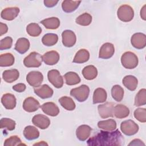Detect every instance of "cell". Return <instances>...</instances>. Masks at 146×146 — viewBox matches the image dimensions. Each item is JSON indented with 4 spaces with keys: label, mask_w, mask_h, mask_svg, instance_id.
<instances>
[{
    "label": "cell",
    "mask_w": 146,
    "mask_h": 146,
    "mask_svg": "<svg viewBox=\"0 0 146 146\" xmlns=\"http://www.w3.org/2000/svg\"><path fill=\"white\" fill-rule=\"evenodd\" d=\"M123 143V136L119 129L100 131L87 141V144L91 146H120Z\"/></svg>",
    "instance_id": "1"
},
{
    "label": "cell",
    "mask_w": 146,
    "mask_h": 146,
    "mask_svg": "<svg viewBox=\"0 0 146 146\" xmlns=\"http://www.w3.org/2000/svg\"><path fill=\"white\" fill-rule=\"evenodd\" d=\"M121 63L124 68L127 69H133L138 65L139 59L135 53L131 51H127L121 55Z\"/></svg>",
    "instance_id": "2"
},
{
    "label": "cell",
    "mask_w": 146,
    "mask_h": 146,
    "mask_svg": "<svg viewBox=\"0 0 146 146\" xmlns=\"http://www.w3.org/2000/svg\"><path fill=\"white\" fill-rule=\"evenodd\" d=\"M117 16L119 19L122 22H130L133 19L134 17L133 9L128 5H123L118 8Z\"/></svg>",
    "instance_id": "3"
},
{
    "label": "cell",
    "mask_w": 146,
    "mask_h": 146,
    "mask_svg": "<svg viewBox=\"0 0 146 146\" xmlns=\"http://www.w3.org/2000/svg\"><path fill=\"white\" fill-rule=\"evenodd\" d=\"M90 88L88 86L82 84L78 87L72 88L70 91V95L75 98L78 102L86 101L89 96Z\"/></svg>",
    "instance_id": "4"
},
{
    "label": "cell",
    "mask_w": 146,
    "mask_h": 146,
    "mask_svg": "<svg viewBox=\"0 0 146 146\" xmlns=\"http://www.w3.org/2000/svg\"><path fill=\"white\" fill-rule=\"evenodd\" d=\"M43 61L42 56L36 52H31L23 60V64L28 68L39 67L41 66Z\"/></svg>",
    "instance_id": "5"
},
{
    "label": "cell",
    "mask_w": 146,
    "mask_h": 146,
    "mask_svg": "<svg viewBox=\"0 0 146 146\" xmlns=\"http://www.w3.org/2000/svg\"><path fill=\"white\" fill-rule=\"evenodd\" d=\"M139 129V125L132 120H126L121 122L120 129L127 136H132L137 133Z\"/></svg>",
    "instance_id": "6"
},
{
    "label": "cell",
    "mask_w": 146,
    "mask_h": 146,
    "mask_svg": "<svg viewBox=\"0 0 146 146\" xmlns=\"http://www.w3.org/2000/svg\"><path fill=\"white\" fill-rule=\"evenodd\" d=\"M48 81L56 88H60L63 85V78L57 70H51L47 73Z\"/></svg>",
    "instance_id": "7"
},
{
    "label": "cell",
    "mask_w": 146,
    "mask_h": 146,
    "mask_svg": "<svg viewBox=\"0 0 146 146\" xmlns=\"http://www.w3.org/2000/svg\"><path fill=\"white\" fill-rule=\"evenodd\" d=\"M43 80V74L38 71H30L26 76V81L31 86L34 88L40 86Z\"/></svg>",
    "instance_id": "8"
},
{
    "label": "cell",
    "mask_w": 146,
    "mask_h": 146,
    "mask_svg": "<svg viewBox=\"0 0 146 146\" xmlns=\"http://www.w3.org/2000/svg\"><path fill=\"white\" fill-rule=\"evenodd\" d=\"M113 103L112 102H106L98 107L99 116L103 119H106L113 116Z\"/></svg>",
    "instance_id": "9"
},
{
    "label": "cell",
    "mask_w": 146,
    "mask_h": 146,
    "mask_svg": "<svg viewBox=\"0 0 146 146\" xmlns=\"http://www.w3.org/2000/svg\"><path fill=\"white\" fill-rule=\"evenodd\" d=\"M131 43L137 49L144 48L146 46V35L142 33H135L131 36Z\"/></svg>",
    "instance_id": "10"
},
{
    "label": "cell",
    "mask_w": 146,
    "mask_h": 146,
    "mask_svg": "<svg viewBox=\"0 0 146 146\" xmlns=\"http://www.w3.org/2000/svg\"><path fill=\"white\" fill-rule=\"evenodd\" d=\"M63 44L67 47H71L75 45L76 41V35L70 30H66L62 33Z\"/></svg>",
    "instance_id": "11"
},
{
    "label": "cell",
    "mask_w": 146,
    "mask_h": 146,
    "mask_svg": "<svg viewBox=\"0 0 146 146\" xmlns=\"http://www.w3.org/2000/svg\"><path fill=\"white\" fill-rule=\"evenodd\" d=\"M115 53V47L111 43H104L100 47L99 53V58L103 59L111 58Z\"/></svg>",
    "instance_id": "12"
},
{
    "label": "cell",
    "mask_w": 146,
    "mask_h": 146,
    "mask_svg": "<svg viewBox=\"0 0 146 146\" xmlns=\"http://www.w3.org/2000/svg\"><path fill=\"white\" fill-rule=\"evenodd\" d=\"M32 123L36 127L41 129L47 128L50 124V119L46 115L42 114H37L33 116Z\"/></svg>",
    "instance_id": "13"
},
{
    "label": "cell",
    "mask_w": 146,
    "mask_h": 146,
    "mask_svg": "<svg viewBox=\"0 0 146 146\" xmlns=\"http://www.w3.org/2000/svg\"><path fill=\"white\" fill-rule=\"evenodd\" d=\"M23 110L27 112H34L37 111L40 106L39 102L33 97H28L25 99L22 105Z\"/></svg>",
    "instance_id": "14"
},
{
    "label": "cell",
    "mask_w": 146,
    "mask_h": 146,
    "mask_svg": "<svg viewBox=\"0 0 146 146\" xmlns=\"http://www.w3.org/2000/svg\"><path fill=\"white\" fill-rule=\"evenodd\" d=\"M34 91L38 96L43 99L51 98L54 94L53 90L46 84L34 88Z\"/></svg>",
    "instance_id": "15"
},
{
    "label": "cell",
    "mask_w": 146,
    "mask_h": 146,
    "mask_svg": "<svg viewBox=\"0 0 146 146\" xmlns=\"http://www.w3.org/2000/svg\"><path fill=\"white\" fill-rule=\"evenodd\" d=\"M20 9L17 7H9L3 9L1 13L2 19L6 21L14 19L19 14Z\"/></svg>",
    "instance_id": "16"
},
{
    "label": "cell",
    "mask_w": 146,
    "mask_h": 146,
    "mask_svg": "<svg viewBox=\"0 0 146 146\" xmlns=\"http://www.w3.org/2000/svg\"><path fill=\"white\" fill-rule=\"evenodd\" d=\"M59 58L60 56L59 53L54 50L46 52L42 56V59L44 63L49 66L56 64L59 62Z\"/></svg>",
    "instance_id": "17"
},
{
    "label": "cell",
    "mask_w": 146,
    "mask_h": 146,
    "mask_svg": "<svg viewBox=\"0 0 146 146\" xmlns=\"http://www.w3.org/2000/svg\"><path fill=\"white\" fill-rule=\"evenodd\" d=\"M1 103L6 109L13 110L16 106L17 100L13 94L6 93L3 94L2 96Z\"/></svg>",
    "instance_id": "18"
},
{
    "label": "cell",
    "mask_w": 146,
    "mask_h": 146,
    "mask_svg": "<svg viewBox=\"0 0 146 146\" xmlns=\"http://www.w3.org/2000/svg\"><path fill=\"white\" fill-rule=\"evenodd\" d=\"M42 111L46 115L51 116H56L59 113L58 107L53 102H46L41 106Z\"/></svg>",
    "instance_id": "19"
},
{
    "label": "cell",
    "mask_w": 146,
    "mask_h": 146,
    "mask_svg": "<svg viewBox=\"0 0 146 146\" xmlns=\"http://www.w3.org/2000/svg\"><path fill=\"white\" fill-rule=\"evenodd\" d=\"M92 129L86 124H83L79 126L76 130V135L77 138L82 141L86 140L90 136Z\"/></svg>",
    "instance_id": "20"
},
{
    "label": "cell",
    "mask_w": 146,
    "mask_h": 146,
    "mask_svg": "<svg viewBox=\"0 0 146 146\" xmlns=\"http://www.w3.org/2000/svg\"><path fill=\"white\" fill-rule=\"evenodd\" d=\"M30 43L29 40L26 38H19L15 44V50L19 54H25L29 49Z\"/></svg>",
    "instance_id": "21"
},
{
    "label": "cell",
    "mask_w": 146,
    "mask_h": 146,
    "mask_svg": "<svg viewBox=\"0 0 146 146\" xmlns=\"http://www.w3.org/2000/svg\"><path fill=\"white\" fill-rule=\"evenodd\" d=\"M129 108L122 104H117L113 108V115L118 119L127 117L129 116Z\"/></svg>",
    "instance_id": "22"
},
{
    "label": "cell",
    "mask_w": 146,
    "mask_h": 146,
    "mask_svg": "<svg viewBox=\"0 0 146 146\" xmlns=\"http://www.w3.org/2000/svg\"><path fill=\"white\" fill-rule=\"evenodd\" d=\"M19 76V72L17 69L5 70L2 73V78L7 83H13L17 80Z\"/></svg>",
    "instance_id": "23"
},
{
    "label": "cell",
    "mask_w": 146,
    "mask_h": 146,
    "mask_svg": "<svg viewBox=\"0 0 146 146\" xmlns=\"http://www.w3.org/2000/svg\"><path fill=\"white\" fill-rule=\"evenodd\" d=\"M107 94L106 91L103 88H97L95 90L93 94V104L104 103L107 99Z\"/></svg>",
    "instance_id": "24"
},
{
    "label": "cell",
    "mask_w": 146,
    "mask_h": 146,
    "mask_svg": "<svg viewBox=\"0 0 146 146\" xmlns=\"http://www.w3.org/2000/svg\"><path fill=\"white\" fill-rule=\"evenodd\" d=\"M122 83L124 87L130 91H135L138 84L137 79L133 75H127L124 76L122 80Z\"/></svg>",
    "instance_id": "25"
},
{
    "label": "cell",
    "mask_w": 146,
    "mask_h": 146,
    "mask_svg": "<svg viewBox=\"0 0 146 146\" xmlns=\"http://www.w3.org/2000/svg\"><path fill=\"white\" fill-rule=\"evenodd\" d=\"M39 131L38 129L32 125L26 126L23 130V136L28 140H33L39 137Z\"/></svg>",
    "instance_id": "26"
},
{
    "label": "cell",
    "mask_w": 146,
    "mask_h": 146,
    "mask_svg": "<svg viewBox=\"0 0 146 146\" xmlns=\"http://www.w3.org/2000/svg\"><path fill=\"white\" fill-rule=\"evenodd\" d=\"M90 59V52L89 51L84 48L80 49L76 53L73 62L75 63H83L88 60Z\"/></svg>",
    "instance_id": "27"
},
{
    "label": "cell",
    "mask_w": 146,
    "mask_h": 146,
    "mask_svg": "<svg viewBox=\"0 0 146 146\" xmlns=\"http://www.w3.org/2000/svg\"><path fill=\"white\" fill-rule=\"evenodd\" d=\"M82 72L83 77L88 80L95 79L98 75L97 68L93 65H88L84 67Z\"/></svg>",
    "instance_id": "28"
},
{
    "label": "cell",
    "mask_w": 146,
    "mask_h": 146,
    "mask_svg": "<svg viewBox=\"0 0 146 146\" xmlns=\"http://www.w3.org/2000/svg\"><path fill=\"white\" fill-rule=\"evenodd\" d=\"M40 23L42 24L47 29L55 30L59 27L60 21L57 17H51L41 21Z\"/></svg>",
    "instance_id": "29"
},
{
    "label": "cell",
    "mask_w": 146,
    "mask_h": 146,
    "mask_svg": "<svg viewBox=\"0 0 146 146\" xmlns=\"http://www.w3.org/2000/svg\"><path fill=\"white\" fill-rule=\"evenodd\" d=\"M80 3V1H63L62 3V8L65 13H72L76 10Z\"/></svg>",
    "instance_id": "30"
},
{
    "label": "cell",
    "mask_w": 146,
    "mask_h": 146,
    "mask_svg": "<svg viewBox=\"0 0 146 146\" xmlns=\"http://www.w3.org/2000/svg\"><path fill=\"white\" fill-rule=\"evenodd\" d=\"M66 84L68 86H74L80 82V78L78 74L75 72L70 71L64 75Z\"/></svg>",
    "instance_id": "31"
},
{
    "label": "cell",
    "mask_w": 146,
    "mask_h": 146,
    "mask_svg": "<svg viewBox=\"0 0 146 146\" xmlns=\"http://www.w3.org/2000/svg\"><path fill=\"white\" fill-rule=\"evenodd\" d=\"M98 126L100 129H102L105 131H111L116 129L117 124L115 120L108 119L99 121L98 123Z\"/></svg>",
    "instance_id": "32"
},
{
    "label": "cell",
    "mask_w": 146,
    "mask_h": 146,
    "mask_svg": "<svg viewBox=\"0 0 146 146\" xmlns=\"http://www.w3.org/2000/svg\"><path fill=\"white\" fill-rule=\"evenodd\" d=\"M60 104L67 111H73L76 107L75 103L73 99L68 96H62L59 99Z\"/></svg>",
    "instance_id": "33"
},
{
    "label": "cell",
    "mask_w": 146,
    "mask_h": 146,
    "mask_svg": "<svg viewBox=\"0 0 146 146\" xmlns=\"http://www.w3.org/2000/svg\"><path fill=\"white\" fill-rule=\"evenodd\" d=\"M15 61V58L13 55L11 53H5L0 56V66L1 67H9L13 65Z\"/></svg>",
    "instance_id": "34"
},
{
    "label": "cell",
    "mask_w": 146,
    "mask_h": 146,
    "mask_svg": "<svg viewBox=\"0 0 146 146\" xmlns=\"http://www.w3.org/2000/svg\"><path fill=\"white\" fill-rule=\"evenodd\" d=\"M58 35L54 33L46 34L42 39V43L46 46H52L58 42Z\"/></svg>",
    "instance_id": "35"
},
{
    "label": "cell",
    "mask_w": 146,
    "mask_h": 146,
    "mask_svg": "<svg viewBox=\"0 0 146 146\" xmlns=\"http://www.w3.org/2000/svg\"><path fill=\"white\" fill-rule=\"evenodd\" d=\"M124 90L119 85H114L111 88V95L112 98L116 102H121L124 96Z\"/></svg>",
    "instance_id": "36"
},
{
    "label": "cell",
    "mask_w": 146,
    "mask_h": 146,
    "mask_svg": "<svg viewBox=\"0 0 146 146\" xmlns=\"http://www.w3.org/2000/svg\"><path fill=\"white\" fill-rule=\"evenodd\" d=\"M27 33L31 36H38L42 33V28L38 23H31L26 27Z\"/></svg>",
    "instance_id": "37"
},
{
    "label": "cell",
    "mask_w": 146,
    "mask_h": 146,
    "mask_svg": "<svg viewBox=\"0 0 146 146\" xmlns=\"http://www.w3.org/2000/svg\"><path fill=\"white\" fill-rule=\"evenodd\" d=\"M146 104V90L142 88L137 93L135 98L134 105L136 107L144 106Z\"/></svg>",
    "instance_id": "38"
},
{
    "label": "cell",
    "mask_w": 146,
    "mask_h": 146,
    "mask_svg": "<svg viewBox=\"0 0 146 146\" xmlns=\"http://www.w3.org/2000/svg\"><path fill=\"white\" fill-rule=\"evenodd\" d=\"M92 16L87 13H84L79 16H78L75 20V22L77 24L83 26H88L91 24L92 22Z\"/></svg>",
    "instance_id": "39"
},
{
    "label": "cell",
    "mask_w": 146,
    "mask_h": 146,
    "mask_svg": "<svg viewBox=\"0 0 146 146\" xmlns=\"http://www.w3.org/2000/svg\"><path fill=\"white\" fill-rule=\"evenodd\" d=\"M15 121L10 118L3 117L0 120V128H6L9 131H13L15 128Z\"/></svg>",
    "instance_id": "40"
},
{
    "label": "cell",
    "mask_w": 146,
    "mask_h": 146,
    "mask_svg": "<svg viewBox=\"0 0 146 146\" xmlns=\"http://www.w3.org/2000/svg\"><path fill=\"white\" fill-rule=\"evenodd\" d=\"M4 146H16L21 145H25L22 143L21 139L17 135L11 136L5 140Z\"/></svg>",
    "instance_id": "41"
},
{
    "label": "cell",
    "mask_w": 146,
    "mask_h": 146,
    "mask_svg": "<svg viewBox=\"0 0 146 146\" xmlns=\"http://www.w3.org/2000/svg\"><path fill=\"white\" fill-rule=\"evenodd\" d=\"M134 117L136 120L141 123L146 122V110L144 108H139L135 110L133 112Z\"/></svg>",
    "instance_id": "42"
},
{
    "label": "cell",
    "mask_w": 146,
    "mask_h": 146,
    "mask_svg": "<svg viewBox=\"0 0 146 146\" xmlns=\"http://www.w3.org/2000/svg\"><path fill=\"white\" fill-rule=\"evenodd\" d=\"M13 44V39L10 36H6L0 41V50H8L10 49Z\"/></svg>",
    "instance_id": "43"
},
{
    "label": "cell",
    "mask_w": 146,
    "mask_h": 146,
    "mask_svg": "<svg viewBox=\"0 0 146 146\" xmlns=\"http://www.w3.org/2000/svg\"><path fill=\"white\" fill-rule=\"evenodd\" d=\"M26 88V86L24 83H18L13 86V90L18 92H22L25 91Z\"/></svg>",
    "instance_id": "44"
},
{
    "label": "cell",
    "mask_w": 146,
    "mask_h": 146,
    "mask_svg": "<svg viewBox=\"0 0 146 146\" xmlns=\"http://www.w3.org/2000/svg\"><path fill=\"white\" fill-rule=\"evenodd\" d=\"M58 1H54V0H44L43 1L44 5L47 7H52L56 5L58 3Z\"/></svg>",
    "instance_id": "45"
},
{
    "label": "cell",
    "mask_w": 146,
    "mask_h": 146,
    "mask_svg": "<svg viewBox=\"0 0 146 146\" xmlns=\"http://www.w3.org/2000/svg\"><path fill=\"white\" fill-rule=\"evenodd\" d=\"M8 31V27L6 24L2 22L0 23V35L2 36L6 34Z\"/></svg>",
    "instance_id": "46"
},
{
    "label": "cell",
    "mask_w": 146,
    "mask_h": 146,
    "mask_svg": "<svg viewBox=\"0 0 146 146\" xmlns=\"http://www.w3.org/2000/svg\"><path fill=\"white\" fill-rule=\"evenodd\" d=\"M129 145H145V144L143 142L142 140L139 139H135L131 141V142L128 144Z\"/></svg>",
    "instance_id": "47"
},
{
    "label": "cell",
    "mask_w": 146,
    "mask_h": 146,
    "mask_svg": "<svg viewBox=\"0 0 146 146\" xmlns=\"http://www.w3.org/2000/svg\"><path fill=\"white\" fill-rule=\"evenodd\" d=\"M140 17L144 21L146 20V5H144L140 10Z\"/></svg>",
    "instance_id": "48"
},
{
    "label": "cell",
    "mask_w": 146,
    "mask_h": 146,
    "mask_svg": "<svg viewBox=\"0 0 146 146\" xmlns=\"http://www.w3.org/2000/svg\"><path fill=\"white\" fill-rule=\"evenodd\" d=\"M48 145L46 143H45L44 141H42L40 143H35L34 144V145Z\"/></svg>",
    "instance_id": "49"
}]
</instances>
